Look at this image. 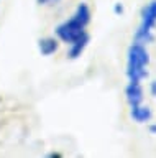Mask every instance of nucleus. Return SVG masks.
Masks as SVG:
<instances>
[{
    "label": "nucleus",
    "instance_id": "obj_2",
    "mask_svg": "<svg viewBox=\"0 0 156 158\" xmlns=\"http://www.w3.org/2000/svg\"><path fill=\"white\" fill-rule=\"evenodd\" d=\"M154 28H156V0H151L141 8L140 25L135 31L133 41L148 44L154 41Z\"/></svg>",
    "mask_w": 156,
    "mask_h": 158
},
{
    "label": "nucleus",
    "instance_id": "obj_10",
    "mask_svg": "<svg viewBox=\"0 0 156 158\" xmlns=\"http://www.w3.org/2000/svg\"><path fill=\"white\" fill-rule=\"evenodd\" d=\"M61 0H36L38 5H43V7H53V5L59 3Z\"/></svg>",
    "mask_w": 156,
    "mask_h": 158
},
{
    "label": "nucleus",
    "instance_id": "obj_9",
    "mask_svg": "<svg viewBox=\"0 0 156 158\" xmlns=\"http://www.w3.org/2000/svg\"><path fill=\"white\" fill-rule=\"evenodd\" d=\"M112 10H114L115 15H118V17H120V15L125 13V5L122 3V2H115V3H114V8H112Z\"/></svg>",
    "mask_w": 156,
    "mask_h": 158
},
{
    "label": "nucleus",
    "instance_id": "obj_1",
    "mask_svg": "<svg viewBox=\"0 0 156 158\" xmlns=\"http://www.w3.org/2000/svg\"><path fill=\"white\" fill-rule=\"evenodd\" d=\"M148 66H150V53L146 49V44L133 41L126 51V77L128 81L141 82L148 76Z\"/></svg>",
    "mask_w": 156,
    "mask_h": 158
},
{
    "label": "nucleus",
    "instance_id": "obj_13",
    "mask_svg": "<svg viewBox=\"0 0 156 158\" xmlns=\"http://www.w3.org/2000/svg\"><path fill=\"white\" fill-rule=\"evenodd\" d=\"M148 132L151 135H156V123H150L148 125Z\"/></svg>",
    "mask_w": 156,
    "mask_h": 158
},
{
    "label": "nucleus",
    "instance_id": "obj_8",
    "mask_svg": "<svg viewBox=\"0 0 156 158\" xmlns=\"http://www.w3.org/2000/svg\"><path fill=\"white\" fill-rule=\"evenodd\" d=\"M74 17L79 20V22L84 25V27H87L90 22H92V12H90V7L87 5L86 2H79L77 3V7L74 10Z\"/></svg>",
    "mask_w": 156,
    "mask_h": 158
},
{
    "label": "nucleus",
    "instance_id": "obj_3",
    "mask_svg": "<svg viewBox=\"0 0 156 158\" xmlns=\"http://www.w3.org/2000/svg\"><path fill=\"white\" fill-rule=\"evenodd\" d=\"M86 28H87V27H84V25H82L79 20H77L74 15H72L71 18H67V20H64V22H61V23L54 28V35H56V38L59 40V41L66 43V44H71L72 41H76L77 38L84 36V35L87 33Z\"/></svg>",
    "mask_w": 156,
    "mask_h": 158
},
{
    "label": "nucleus",
    "instance_id": "obj_11",
    "mask_svg": "<svg viewBox=\"0 0 156 158\" xmlns=\"http://www.w3.org/2000/svg\"><path fill=\"white\" fill-rule=\"evenodd\" d=\"M150 94H151L153 97H156V79L150 82Z\"/></svg>",
    "mask_w": 156,
    "mask_h": 158
},
{
    "label": "nucleus",
    "instance_id": "obj_4",
    "mask_svg": "<svg viewBox=\"0 0 156 158\" xmlns=\"http://www.w3.org/2000/svg\"><path fill=\"white\" fill-rule=\"evenodd\" d=\"M125 99L128 102V106H138V104L143 102L145 99V91L141 82H135V81H128L125 87Z\"/></svg>",
    "mask_w": 156,
    "mask_h": 158
},
{
    "label": "nucleus",
    "instance_id": "obj_12",
    "mask_svg": "<svg viewBox=\"0 0 156 158\" xmlns=\"http://www.w3.org/2000/svg\"><path fill=\"white\" fill-rule=\"evenodd\" d=\"M46 156H48V158H61L62 153H59V152H50Z\"/></svg>",
    "mask_w": 156,
    "mask_h": 158
},
{
    "label": "nucleus",
    "instance_id": "obj_6",
    "mask_svg": "<svg viewBox=\"0 0 156 158\" xmlns=\"http://www.w3.org/2000/svg\"><path fill=\"white\" fill-rule=\"evenodd\" d=\"M130 117L133 118V122L136 123H146L153 118V110L148 106H143V102L138 106H131L130 107Z\"/></svg>",
    "mask_w": 156,
    "mask_h": 158
},
{
    "label": "nucleus",
    "instance_id": "obj_7",
    "mask_svg": "<svg viewBox=\"0 0 156 158\" xmlns=\"http://www.w3.org/2000/svg\"><path fill=\"white\" fill-rule=\"evenodd\" d=\"M89 41H90L89 33H86L84 36L77 38L76 41H72V43L69 44L67 58H69V59H79V58L82 56V53L86 51V48H87V44H89Z\"/></svg>",
    "mask_w": 156,
    "mask_h": 158
},
{
    "label": "nucleus",
    "instance_id": "obj_5",
    "mask_svg": "<svg viewBox=\"0 0 156 158\" xmlns=\"http://www.w3.org/2000/svg\"><path fill=\"white\" fill-rule=\"evenodd\" d=\"M59 49V40L56 36H43L38 40V51L41 56H53Z\"/></svg>",
    "mask_w": 156,
    "mask_h": 158
}]
</instances>
